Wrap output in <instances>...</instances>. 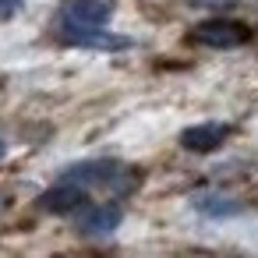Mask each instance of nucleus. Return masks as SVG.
Listing matches in <instances>:
<instances>
[{
	"instance_id": "nucleus-10",
	"label": "nucleus",
	"mask_w": 258,
	"mask_h": 258,
	"mask_svg": "<svg viewBox=\"0 0 258 258\" xmlns=\"http://www.w3.org/2000/svg\"><path fill=\"white\" fill-rule=\"evenodd\" d=\"M202 4H233V0H202Z\"/></svg>"
},
{
	"instance_id": "nucleus-5",
	"label": "nucleus",
	"mask_w": 258,
	"mask_h": 258,
	"mask_svg": "<svg viewBox=\"0 0 258 258\" xmlns=\"http://www.w3.org/2000/svg\"><path fill=\"white\" fill-rule=\"evenodd\" d=\"M113 15V0H68L64 4V22L78 25H103Z\"/></svg>"
},
{
	"instance_id": "nucleus-7",
	"label": "nucleus",
	"mask_w": 258,
	"mask_h": 258,
	"mask_svg": "<svg viewBox=\"0 0 258 258\" xmlns=\"http://www.w3.org/2000/svg\"><path fill=\"white\" fill-rule=\"evenodd\" d=\"M64 177L78 180V184H113L117 180V163H82V166H71Z\"/></svg>"
},
{
	"instance_id": "nucleus-8",
	"label": "nucleus",
	"mask_w": 258,
	"mask_h": 258,
	"mask_svg": "<svg viewBox=\"0 0 258 258\" xmlns=\"http://www.w3.org/2000/svg\"><path fill=\"white\" fill-rule=\"evenodd\" d=\"M195 209L202 212V216H212V219H223V216H233V212H240V202L237 198H230V195H195Z\"/></svg>"
},
{
	"instance_id": "nucleus-2",
	"label": "nucleus",
	"mask_w": 258,
	"mask_h": 258,
	"mask_svg": "<svg viewBox=\"0 0 258 258\" xmlns=\"http://www.w3.org/2000/svg\"><path fill=\"white\" fill-rule=\"evenodd\" d=\"M191 39L202 46H212V50H237L247 43V29L240 22H230V18H209V22H198L191 29Z\"/></svg>"
},
{
	"instance_id": "nucleus-9",
	"label": "nucleus",
	"mask_w": 258,
	"mask_h": 258,
	"mask_svg": "<svg viewBox=\"0 0 258 258\" xmlns=\"http://www.w3.org/2000/svg\"><path fill=\"white\" fill-rule=\"evenodd\" d=\"M22 4H25V0H0V22H4V18H15V15L22 11Z\"/></svg>"
},
{
	"instance_id": "nucleus-1",
	"label": "nucleus",
	"mask_w": 258,
	"mask_h": 258,
	"mask_svg": "<svg viewBox=\"0 0 258 258\" xmlns=\"http://www.w3.org/2000/svg\"><path fill=\"white\" fill-rule=\"evenodd\" d=\"M60 39L71 43V46H82V50H131V39L127 36H117V32H106L103 25H78V22H64L60 25Z\"/></svg>"
},
{
	"instance_id": "nucleus-11",
	"label": "nucleus",
	"mask_w": 258,
	"mask_h": 258,
	"mask_svg": "<svg viewBox=\"0 0 258 258\" xmlns=\"http://www.w3.org/2000/svg\"><path fill=\"white\" fill-rule=\"evenodd\" d=\"M4 152H8V149H4V142H0V159H4Z\"/></svg>"
},
{
	"instance_id": "nucleus-3",
	"label": "nucleus",
	"mask_w": 258,
	"mask_h": 258,
	"mask_svg": "<svg viewBox=\"0 0 258 258\" xmlns=\"http://www.w3.org/2000/svg\"><path fill=\"white\" fill-rule=\"evenodd\" d=\"M85 205V184H78V180H71V177H64L57 187H50L46 195H39V209L43 212H57V216H64V212H75V209H82Z\"/></svg>"
},
{
	"instance_id": "nucleus-6",
	"label": "nucleus",
	"mask_w": 258,
	"mask_h": 258,
	"mask_svg": "<svg viewBox=\"0 0 258 258\" xmlns=\"http://www.w3.org/2000/svg\"><path fill=\"white\" fill-rule=\"evenodd\" d=\"M226 135H230L226 124H195V127H187L180 135V145L187 152H212V149H219L226 142Z\"/></svg>"
},
{
	"instance_id": "nucleus-4",
	"label": "nucleus",
	"mask_w": 258,
	"mask_h": 258,
	"mask_svg": "<svg viewBox=\"0 0 258 258\" xmlns=\"http://www.w3.org/2000/svg\"><path fill=\"white\" fill-rule=\"evenodd\" d=\"M120 219H124V212L117 205H89L78 219V230L85 237H110L120 226Z\"/></svg>"
}]
</instances>
